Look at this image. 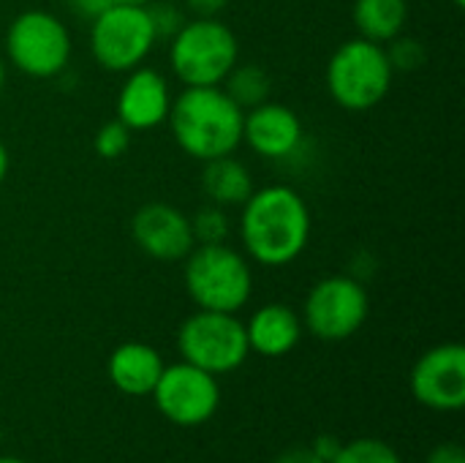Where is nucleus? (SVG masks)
I'll return each mask as SVG.
<instances>
[{
    "label": "nucleus",
    "instance_id": "f03ea898",
    "mask_svg": "<svg viewBox=\"0 0 465 463\" xmlns=\"http://www.w3.org/2000/svg\"><path fill=\"white\" fill-rule=\"evenodd\" d=\"M242 120L245 109H240L221 85L185 87L172 98L166 117L177 147L202 164L232 156L242 145Z\"/></svg>",
    "mask_w": 465,
    "mask_h": 463
},
{
    "label": "nucleus",
    "instance_id": "7ed1b4c3",
    "mask_svg": "<svg viewBox=\"0 0 465 463\" xmlns=\"http://www.w3.org/2000/svg\"><path fill=\"white\" fill-rule=\"evenodd\" d=\"M183 262V281L196 308L237 314L248 306L253 295V270L242 251L226 243L193 246Z\"/></svg>",
    "mask_w": 465,
    "mask_h": 463
},
{
    "label": "nucleus",
    "instance_id": "72a5a7b5",
    "mask_svg": "<svg viewBox=\"0 0 465 463\" xmlns=\"http://www.w3.org/2000/svg\"><path fill=\"white\" fill-rule=\"evenodd\" d=\"M0 442H3V434H0Z\"/></svg>",
    "mask_w": 465,
    "mask_h": 463
},
{
    "label": "nucleus",
    "instance_id": "bb28decb",
    "mask_svg": "<svg viewBox=\"0 0 465 463\" xmlns=\"http://www.w3.org/2000/svg\"><path fill=\"white\" fill-rule=\"evenodd\" d=\"M183 3L196 16H218L229 5V0H183Z\"/></svg>",
    "mask_w": 465,
    "mask_h": 463
},
{
    "label": "nucleus",
    "instance_id": "0eeeda50",
    "mask_svg": "<svg viewBox=\"0 0 465 463\" xmlns=\"http://www.w3.org/2000/svg\"><path fill=\"white\" fill-rule=\"evenodd\" d=\"M158 41L147 5L109 3L90 19V52L104 71L128 74L139 68Z\"/></svg>",
    "mask_w": 465,
    "mask_h": 463
},
{
    "label": "nucleus",
    "instance_id": "cd10ccee",
    "mask_svg": "<svg viewBox=\"0 0 465 463\" xmlns=\"http://www.w3.org/2000/svg\"><path fill=\"white\" fill-rule=\"evenodd\" d=\"M311 448H313V453H316L322 461L330 463L335 458V453L341 450V442H338L335 437H330V434H322V437H316V442H313Z\"/></svg>",
    "mask_w": 465,
    "mask_h": 463
},
{
    "label": "nucleus",
    "instance_id": "393cba45",
    "mask_svg": "<svg viewBox=\"0 0 465 463\" xmlns=\"http://www.w3.org/2000/svg\"><path fill=\"white\" fill-rule=\"evenodd\" d=\"M428 463H465L463 448L458 442H444V445H436L428 456Z\"/></svg>",
    "mask_w": 465,
    "mask_h": 463
},
{
    "label": "nucleus",
    "instance_id": "6e6552de",
    "mask_svg": "<svg viewBox=\"0 0 465 463\" xmlns=\"http://www.w3.org/2000/svg\"><path fill=\"white\" fill-rule=\"evenodd\" d=\"M177 349L185 363L213 377L237 371L251 355L245 322H240L237 314L202 311V308L180 325Z\"/></svg>",
    "mask_w": 465,
    "mask_h": 463
},
{
    "label": "nucleus",
    "instance_id": "ddd939ff",
    "mask_svg": "<svg viewBox=\"0 0 465 463\" xmlns=\"http://www.w3.org/2000/svg\"><path fill=\"white\" fill-rule=\"evenodd\" d=\"M172 98L169 79L155 68L139 65L125 74L114 98V112L131 131H153L166 123Z\"/></svg>",
    "mask_w": 465,
    "mask_h": 463
},
{
    "label": "nucleus",
    "instance_id": "412c9836",
    "mask_svg": "<svg viewBox=\"0 0 465 463\" xmlns=\"http://www.w3.org/2000/svg\"><path fill=\"white\" fill-rule=\"evenodd\" d=\"M330 463H403L395 448H390L381 439H354L349 445H341L335 458Z\"/></svg>",
    "mask_w": 465,
    "mask_h": 463
},
{
    "label": "nucleus",
    "instance_id": "423d86ee",
    "mask_svg": "<svg viewBox=\"0 0 465 463\" xmlns=\"http://www.w3.org/2000/svg\"><path fill=\"white\" fill-rule=\"evenodd\" d=\"M71 33L60 16L30 8L14 16L5 33L8 63L30 79H54L71 63Z\"/></svg>",
    "mask_w": 465,
    "mask_h": 463
},
{
    "label": "nucleus",
    "instance_id": "f8f14e48",
    "mask_svg": "<svg viewBox=\"0 0 465 463\" xmlns=\"http://www.w3.org/2000/svg\"><path fill=\"white\" fill-rule=\"evenodd\" d=\"M131 237L142 254L158 262H183L196 246L191 216L169 202H147L131 218Z\"/></svg>",
    "mask_w": 465,
    "mask_h": 463
},
{
    "label": "nucleus",
    "instance_id": "9b49d317",
    "mask_svg": "<svg viewBox=\"0 0 465 463\" xmlns=\"http://www.w3.org/2000/svg\"><path fill=\"white\" fill-rule=\"evenodd\" d=\"M411 396L433 412H460L465 407V349L439 344L411 368Z\"/></svg>",
    "mask_w": 465,
    "mask_h": 463
},
{
    "label": "nucleus",
    "instance_id": "a878e982",
    "mask_svg": "<svg viewBox=\"0 0 465 463\" xmlns=\"http://www.w3.org/2000/svg\"><path fill=\"white\" fill-rule=\"evenodd\" d=\"M275 463H324L316 453H313V448H305V445H297V448H289V450H283Z\"/></svg>",
    "mask_w": 465,
    "mask_h": 463
},
{
    "label": "nucleus",
    "instance_id": "c756f323",
    "mask_svg": "<svg viewBox=\"0 0 465 463\" xmlns=\"http://www.w3.org/2000/svg\"><path fill=\"white\" fill-rule=\"evenodd\" d=\"M5 79H8V65H5L3 57H0V93H3V87H5Z\"/></svg>",
    "mask_w": 465,
    "mask_h": 463
},
{
    "label": "nucleus",
    "instance_id": "f3484780",
    "mask_svg": "<svg viewBox=\"0 0 465 463\" xmlns=\"http://www.w3.org/2000/svg\"><path fill=\"white\" fill-rule=\"evenodd\" d=\"M199 183L210 205H218V207H240L253 194V175L234 156L204 161Z\"/></svg>",
    "mask_w": 465,
    "mask_h": 463
},
{
    "label": "nucleus",
    "instance_id": "2eb2a0df",
    "mask_svg": "<svg viewBox=\"0 0 465 463\" xmlns=\"http://www.w3.org/2000/svg\"><path fill=\"white\" fill-rule=\"evenodd\" d=\"M302 319L286 303H267L253 311L245 325L251 352L262 357H283L289 355L302 338Z\"/></svg>",
    "mask_w": 465,
    "mask_h": 463
},
{
    "label": "nucleus",
    "instance_id": "7c9ffc66",
    "mask_svg": "<svg viewBox=\"0 0 465 463\" xmlns=\"http://www.w3.org/2000/svg\"><path fill=\"white\" fill-rule=\"evenodd\" d=\"M112 3H120V5H150L155 0H112Z\"/></svg>",
    "mask_w": 465,
    "mask_h": 463
},
{
    "label": "nucleus",
    "instance_id": "c85d7f7f",
    "mask_svg": "<svg viewBox=\"0 0 465 463\" xmlns=\"http://www.w3.org/2000/svg\"><path fill=\"white\" fill-rule=\"evenodd\" d=\"M8 172H11V156H8V147H5V142L0 139V186L5 183Z\"/></svg>",
    "mask_w": 465,
    "mask_h": 463
},
{
    "label": "nucleus",
    "instance_id": "39448f33",
    "mask_svg": "<svg viewBox=\"0 0 465 463\" xmlns=\"http://www.w3.org/2000/svg\"><path fill=\"white\" fill-rule=\"evenodd\" d=\"M395 71L387 57L384 44L354 35L343 41L327 60L324 82L330 98L346 112H368L379 106L390 87Z\"/></svg>",
    "mask_w": 465,
    "mask_h": 463
},
{
    "label": "nucleus",
    "instance_id": "dca6fc26",
    "mask_svg": "<svg viewBox=\"0 0 465 463\" xmlns=\"http://www.w3.org/2000/svg\"><path fill=\"white\" fill-rule=\"evenodd\" d=\"M163 357L158 349L142 341L120 344L106 363L109 382L125 396H150L155 382L161 379Z\"/></svg>",
    "mask_w": 465,
    "mask_h": 463
},
{
    "label": "nucleus",
    "instance_id": "b1692460",
    "mask_svg": "<svg viewBox=\"0 0 465 463\" xmlns=\"http://www.w3.org/2000/svg\"><path fill=\"white\" fill-rule=\"evenodd\" d=\"M147 8H150V16H153V25H155L158 38H172L180 30V25L185 22L183 14L174 5H166V3L155 5V3H150Z\"/></svg>",
    "mask_w": 465,
    "mask_h": 463
},
{
    "label": "nucleus",
    "instance_id": "a211bd4d",
    "mask_svg": "<svg viewBox=\"0 0 465 463\" xmlns=\"http://www.w3.org/2000/svg\"><path fill=\"white\" fill-rule=\"evenodd\" d=\"M351 16L362 38L390 44L409 22V0H354Z\"/></svg>",
    "mask_w": 465,
    "mask_h": 463
},
{
    "label": "nucleus",
    "instance_id": "473e14b6",
    "mask_svg": "<svg viewBox=\"0 0 465 463\" xmlns=\"http://www.w3.org/2000/svg\"><path fill=\"white\" fill-rule=\"evenodd\" d=\"M452 3H455L458 8H463V5H465V0H452Z\"/></svg>",
    "mask_w": 465,
    "mask_h": 463
},
{
    "label": "nucleus",
    "instance_id": "2f4dec72",
    "mask_svg": "<svg viewBox=\"0 0 465 463\" xmlns=\"http://www.w3.org/2000/svg\"><path fill=\"white\" fill-rule=\"evenodd\" d=\"M0 463H25V461H22V458H3V456H0Z\"/></svg>",
    "mask_w": 465,
    "mask_h": 463
},
{
    "label": "nucleus",
    "instance_id": "20e7f679",
    "mask_svg": "<svg viewBox=\"0 0 465 463\" xmlns=\"http://www.w3.org/2000/svg\"><path fill=\"white\" fill-rule=\"evenodd\" d=\"M240 63V41L218 16L183 22L169 38V68L183 87H213Z\"/></svg>",
    "mask_w": 465,
    "mask_h": 463
},
{
    "label": "nucleus",
    "instance_id": "f257e3e1",
    "mask_svg": "<svg viewBox=\"0 0 465 463\" xmlns=\"http://www.w3.org/2000/svg\"><path fill=\"white\" fill-rule=\"evenodd\" d=\"M237 232L251 262L262 267H286L305 254L313 232V216L297 188L272 183L253 188V194L240 205Z\"/></svg>",
    "mask_w": 465,
    "mask_h": 463
},
{
    "label": "nucleus",
    "instance_id": "aec40b11",
    "mask_svg": "<svg viewBox=\"0 0 465 463\" xmlns=\"http://www.w3.org/2000/svg\"><path fill=\"white\" fill-rule=\"evenodd\" d=\"M191 232H193V240L196 246H215V243H226L229 240V216H226V207H218V205H207L202 210H196L191 216Z\"/></svg>",
    "mask_w": 465,
    "mask_h": 463
},
{
    "label": "nucleus",
    "instance_id": "1a4fd4ad",
    "mask_svg": "<svg viewBox=\"0 0 465 463\" xmlns=\"http://www.w3.org/2000/svg\"><path fill=\"white\" fill-rule=\"evenodd\" d=\"M371 297L357 276H327L316 281L302 303V327L322 341H346L362 330Z\"/></svg>",
    "mask_w": 465,
    "mask_h": 463
},
{
    "label": "nucleus",
    "instance_id": "4468645a",
    "mask_svg": "<svg viewBox=\"0 0 465 463\" xmlns=\"http://www.w3.org/2000/svg\"><path fill=\"white\" fill-rule=\"evenodd\" d=\"M302 134L300 115L281 101H264L248 109L242 120V142L270 161L294 156L302 145Z\"/></svg>",
    "mask_w": 465,
    "mask_h": 463
},
{
    "label": "nucleus",
    "instance_id": "4be33fe9",
    "mask_svg": "<svg viewBox=\"0 0 465 463\" xmlns=\"http://www.w3.org/2000/svg\"><path fill=\"white\" fill-rule=\"evenodd\" d=\"M131 136H134V131H131L128 126H123V123L114 117V120L104 123V126L95 131V136H93V147H95V153H98L104 161H117L120 156H125V153H128V147H131Z\"/></svg>",
    "mask_w": 465,
    "mask_h": 463
},
{
    "label": "nucleus",
    "instance_id": "9d476101",
    "mask_svg": "<svg viewBox=\"0 0 465 463\" xmlns=\"http://www.w3.org/2000/svg\"><path fill=\"white\" fill-rule=\"evenodd\" d=\"M153 401L158 412L183 428H193L207 423L221 404V388L218 379L191 363H174L163 366L161 379L153 388Z\"/></svg>",
    "mask_w": 465,
    "mask_h": 463
},
{
    "label": "nucleus",
    "instance_id": "6ab92c4d",
    "mask_svg": "<svg viewBox=\"0 0 465 463\" xmlns=\"http://www.w3.org/2000/svg\"><path fill=\"white\" fill-rule=\"evenodd\" d=\"M221 87L226 90V96L240 106V109H253L264 101H270V90H272V79L270 74L259 65V63H237L226 79L221 82Z\"/></svg>",
    "mask_w": 465,
    "mask_h": 463
},
{
    "label": "nucleus",
    "instance_id": "5701e85b",
    "mask_svg": "<svg viewBox=\"0 0 465 463\" xmlns=\"http://www.w3.org/2000/svg\"><path fill=\"white\" fill-rule=\"evenodd\" d=\"M387 49V57H390V63H392V71L398 74V71H403V74H411V71H417V68H422V63H425V44L422 41H417V38H411V35H398V38H392L390 41V46H384Z\"/></svg>",
    "mask_w": 465,
    "mask_h": 463
}]
</instances>
